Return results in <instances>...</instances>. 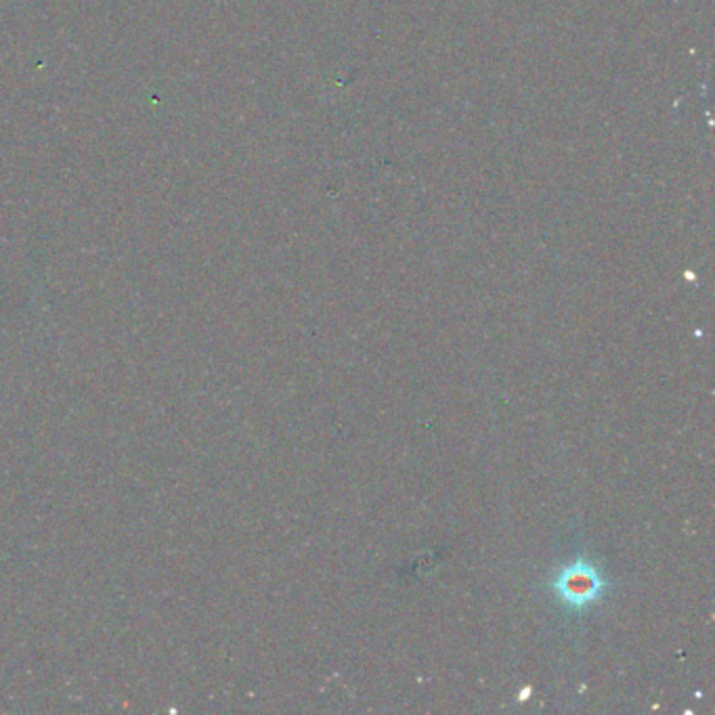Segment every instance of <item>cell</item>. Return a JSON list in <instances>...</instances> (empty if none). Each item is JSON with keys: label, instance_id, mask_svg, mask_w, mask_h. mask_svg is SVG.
Returning <instances> with one entry per match:
<instances>
[{"label": "cell", "instance_id": "6da1fadb", "mask_svg": "<svg viewBox=\"0 0 715 715\" xmlns=\"http://www.w3.org/2000/svg\"><path fill=\"white\" fill-rule=\"evenodd\" d=\"M553 590L567 609L586 611L607 593L609 581L592 562L577 560L556 572Z\"/></svg>", "mask_w": 715, "mask_h": 715}]
</instances>
